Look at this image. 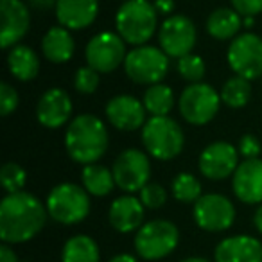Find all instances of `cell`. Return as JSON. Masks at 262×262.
Here are the masks:
<instances>
[{"label": "cell", "instance_id": "1", "mask_svg": "<svg viewBox=\"0 0 262 262\" xmlns=\"http://www.w3.org/2000/svg\"><path fill=\"white\" fill-rule=\"evenodd\" d=\"M47 207L29 192L8 194L0 203V239L6 244H22L41 232Z\"/></svg>", "mask_w": 262, "mask_h": 262}, {"label": "cell", "instance_id": "2", "mask_svg": "<svg viewBox=\"0 0 262 262\" xmlns=\"http://www.w3.org/2000/svg\"><path fill=\"white\" fill-rule=\"evenodd\" d=\"M65 147L74 162L95 164L108 149V131L99 117L84 113L70 122L65 133Z\"/></svg>", "mask_w": 262, "mask_h": 262}, {"label": "cell", "instance_id": "3", "mask_svg": "<svg viewBox=\"0 0 262 262\" xmlns=\"http://www.w3.org/2000/svg\"><path fill=\"white\" fill-rule=\"evenodd\" d=\"M158 11L149 0H126L115 16L117 34L126 43L142 47L157 31Z\"/></svg>", "mask_w": 262, "mask_h": 262}, {"label": "cell", "instance_id": "4", "mask_svg": "<svg viewBox=\"0 0 262 262\" xmlns=\"http://www.w3.org/2000/svg\"><path fill=\"white\" fill-rule=\"evenodd\" d=\"M146 151L157 160H172L183 151V129L171 117H151L142 127Z\"/></svg>", "mask_w": 262, "mask_h": 262}, {"label": "cell", "instance_id": "5", "mask_svg": "<svg viewBox=\"0 0 262 262\" xmlns=\"http://www.w3.org/2000/svg\"><path fill=\"white\" fill-rule=\"evenodd\" d=\"M180 243V232L167 219H153L137 230L135 250L144 260H160L171 255Z\"/></svg>", "mask_w": 262, "mask_h": 262}, {"label": "cell", "instance_id": "6", "mask_svg": "<svg viewBox=\"0 0 262 262\" xmlns=\"http://www.w3.org/2000/svg\"><path fill=\"white\" fill-rule=\"evenodd\" d=\"M47 212L61 225H77L90 214V196L74 183L56 185L47 196Z\"/></svg>", "mask_w": 262, "mask_h": 262}, {"label": "cell", "instance_id": "7", "mask_svg": "<svg viewBox=\"0 0 262 262\" xmlns=\"http://www.w3.org/2000/svg\"><path fill=\"white\" fill-rule=\"evenodd\" d=\"M124 70L131 81L139 84H158L169 70V56L151 45L135 47L124 59Z\"/></svg>", "mask_w": 262, "mask_h": 262}, {"label": "cell", "instance_id": "8", "mask_svg": "<svg viewBox=\"0 0 262 262\" xmlns=\"http://www.w3.org/2000/svg\"><path fill=\"white\" fill-rule=\"evenodd\" d=\"M221 95L205 83H192L180 95V113L189 124L203 126L219 112Z\"/></svg>", "mask_w": 262, "mask_h": 262}, {"label": "cell", "instance_id": "9", "mask_svg": "<svg viewBox=\"0 0 262 262\" xmlns=\"http://www.w3.org/2000/svg\"><path fill=\"white\" fill-rule=\"evenodd\" d=\"M228 65L237 76L248 81L262 76V40L253 33L233 38L228 47Z\"/></svg>", "mask_w": 262, "mask_h": 262}, {"label": "cell", "instance_id": "10", "mask_svg": "<svg viewBox=\"0 0 262 262\" xmlns=\"http://www.w3.org/2000/svg\"><path fill=\"white\" fill-rule=\"evenodd\" d=\"M113 178L124 192H140L149 183L151 164L146 153L139 149H126L113 162Z\"/></svg>", "mask_w": 262, "mask_h": 262}, {"label": "cell", "instance_id": "11", "mask_svg": "<svg viewBox=\"0 0 262 262\" xmlns=\"http://www.w3.org/2000/svg\"><path fill=\"white\" fill-rule=\"evenodd\" d=\"M126 41L115 33H99L88 41L84 58L99 74H110L126 59Z\"/></svg>", "mask_w": 262, "mask_h": 262}, {"label": "cell", "instance_id": "12", "mask_svg": "<svg viewBox=\"0 0 262 262\" xmlns=\"http://www.w3.org/2000/svg\"><path fill=\"white\" fill-rule=\"evenodd\" d=\"M194 221L205 232H225L235 221V207L223 194H203L194 203Z\"/></svg>", "mask_w": 262, "mask_h": 262}, {"label": "cell", "instance_id": "13", "mask_svg": "<svg viewBox=\"0 0 262 262\" xmlns=\"http://www.w3.org/2000/svg\"><path fill=\"white\" fill-rule=\"evenodd\" d=\"M158 40H160V49L169 58L180 59L190 54L196 45V27L187 16L172 15L162 24Z\"/></svg>", "mask_w": 262, "mask_h": 262}, {"label": "cell", "instance_id": "14", "mask_svg": "<svg viewBox=\"0 0 262 262\" xmlns=\"http://www.w3.org/2000/svg\"><path fill=\"white\" fill-rule=\"evenodd\" d=\"M200 171L208 180H225L230 174L233 176L239 167V151L228 142H214L203 149L200 155Z\"/></svg>", "mask_w": 262, "mask_h": 262}, {"label": "cell", "instance_id": "15", "mask_svg": "<svg viewBox=\"0 0 262 262\" xmlns=\"http://www.w3.org/2000/svg\"><path fill=\"white\" fill-rule=\"evenodd\" d=\"M0 16H2L0 45L4 49L15 47L29 31V9L22 0H0Z\"/></svg>", "mask_w": 262, "mask_h": 262}, {"label": "cell", "instance_id": "16", "mask_svg": "<svg viewBox=\"0 0 262 262\" xmlns=\"http://www.w3.org/2000/svg\"><path fill=\"white\" fill-rule=\"evenodd\" d=\"M146 106L133 95H117L106 104V117L120 131H135L142 127L146 120Z\"/></svg>", "mask_w": 262, "mask_h": 262}, {"label": "cell", "instance_id": "17", "mask_svg": "<svg viewBox=\"0 0 262 262\" xmlns=\"http://www.w3.org/2000/svg\"><path fill=\"white\" fill-rule=\"evenodd\" d=\"M233 194L248 205L262 203V160L246 158L233 172Z\"/></svg>", "mask_w": 262, "mask_h": 262}, {"label": "cell", "instance_id": "18", "mask_svg": "<svg viewBox=\"0 0 262 262\" xmlns=\"http://www.w3.org/2000/svg\"><path fill=\"white\" fill-rule=\"evenodd\" d=\"M70 115H72V101H70L69 94L61 88H51L38 101V122L49 129L65 126Z\"/></svg>", "mask_w": 262, "mask_h": 262}, {"label": "cell", "instance_id": "19", "mask_svg": "<svg viewBox=\"0 0 262 262\" xmlns=\"http://www.w3.org/2000/svg\"><path fill=\"white\" fill-rule=\"evenodd\" d=\"M214 262H262V243L251 235H232L214 250Z\"/></svg>", "mask_w": 262, "mask_h": 262}, {"label": "cell", "instance_id": "20", "mask_svg": "<svg viewBox=\"0 0 262 262\" xmlns=\"http://www.w3.org/2000/svg\"><path fill=\"white\" fill-rule=\"evenodd\" d=\"M144 205L140 198L135 196H120L110 205L108 219L112 228L120 233H129L140 230L144 225Z\"/></svg>", "mask_w": 262, "mask_h": 262}, {"label": "cell", "instance_id": "21", "mask_svg": "<svg viewBox=\"0 0 262 262\" xmlns=\"http://www.w3.org/2000/svg\"><path fill=\"white\" fill-rule=\"evenodd\" d=\"M99 13V0H58L56 16L61 27L79 31L88 27Z\"/></svg>", "mask_w": 262, "mask_h": 262}, {"label": "cell", "instance_id": "22", "mask_svg": "<svg viewBox=\"0 0 262 262\" xmlns=\"http://www.w3.org/2000/svg\"><path fill=\"white\" fill-rule=\"evenodd\" d=\"M74 38L67 27H51L41 40L43 56L52 63H67L74 54Z\"/></svg>", "mask_w": 262, "mask_h": 262}, {"label": "cell", "instance_id": "23", "mask_svg": "<svg viewBox=\"0 0 262 262\" xmlns=\"http://www.w3.org/2000/svg\"><path fill=\"white\" fill-rule=\"evenodd\" d=\"M9 72L20 81H31L40 72V59L27 45H15L8 54Z\"/></svg>", "mask_w": 262, "mask_h": 262}, {"label": "cell", "instance_id": "24", "mask_svg": "<svg viewBox=\"0 0 262 262\" xmlns=\"http://www.w3.org/2000/svg\"><path fill=\"white\" fill-rule=\"evenodd\" d=\"M243 18L235 9L219 8L210 13L207 20V31L215 40H230L239 33Z\"/></svg>", "mask_w": 262, "mask_h": 262}, {"label": "cell", "instance_id": "25", "mask_svg": "<svg viewBox=\"0 0 262 262\" xmlns=\"http://www.w3.org/2000/svg\"><path fill=\"white\" fill-rule=\"evenodd\" d=\"M81 182H83V187L88 194L97 198L108 196L113 190V187L117 185L115 178H113V171L97 164L84 165L83 172H81Z\"/></svg>", "mask_w": 262, "mask_h": 262}, {"label": "cell", "instance_id": "26", "mask_svg": "<svg viewBox=\"0 0 262 262\" xmlns=\"http://www.w3.org/2000/svg\"><path fill=\"white\" fill-rule=\"evenodd\" d=\"M99 246L90 235H74L65 243L61 251V262H99Z\"/></svg>", "mask_w": 262, "mask_h": 262}, {"label": "cell", "instance_id": "27", "mask_svg": "<svg viewBox=\"0 0 262 262\" xmlns=\"http://www.w3.org/2000/svg\"><path fill=\"white\" fill-rule=\"evenodd\" d=\"M144 106H146L147 113L151 117H167V113L174 106V94L172 88L167 84H151L146 92H144Z\"/></svg>", "mask_w": 262, "mask_h": 262}, {"label": "cell", "instance_id": "28", "mask_svg": "<svg viewBox=\"0 0 262 262\" xmlns=\"http://www.w3.org/2000/svg\"><path fill=\"white\" fill-rule=\"evenodd\" d=\"M251 97V84L241 76L230 77L221 90V101L230 108H243Z\"/></svg>", "mask_w": 262, "mask_h": 262}, {"label": "cell", "instance_id": "29", "mask_svg": "<svg viewBox=\"0 0 262 262\" xmlns=\"http://www.w3.org/2000/svg\"><path fill=\"white\" fill-rule=\"evenodd\" d=\"M172 196L182 203H196L201 198L200 180L189 172H180L172 180Z\"/></svg>", "mask_w": 262, "mask_h": 262}, {"label": "cell", "instance_id": "30", "mask_svg": "<svg viewBox=\"0 0 262 262\" xmlns=\"http://www.w3.org/2000/svg\"><path fill=\"white\" fill-rule=\"evenodd\" d=\"M27 174L18 164L15 162H8L4 167L0 169V183L8 190V194L22 192V189L26 187Z\"/></svg>", "mask_w": 262, "mask_h": 262}, {"label": "cell", "instance_id": "31", "mask_svg": "<svg viewBox=\"0 0 262 262\" xmlns=\"http://www.w3.org/2000/svg\"><path fill=\"white\" fill-rule=\"evenodd\" d=\"M178 72L185 81L200 83L205 76V61L196 54H187L178 59Z\"/></svg>", "mask_w": 262, "mask_h": 262}, {"label": "cell", "instance_id": "32", "mask_svg": "<svg viewBox=\"0 0 262 262\" xmlns=\"http://www.w3.org/2000/svg\"><path fill=\"white\" fill-rule=\"evenodd\" d=\"M74 86L79 94H94L99 86V72L94 70L92 67H81L77 69L76 76H74Z\"/></svg>", "mask_w": 262, "mask_h": 262}, {"label": "cell", "instance_id": "33", "mask_svg": "<svg viewBox=\"0 0 262 262\" xmlns=\"http://www.w3.org/2000/svg\"><path fill=\"white\" fill-rule=\"evenodd\" d=\"M140 201L146 208L157 210V208L164 207L167 201V192L160 183H147L142 190H140Z\"/></svg>", "mask_w": 262, "mask_h": 262}, {"label": "cell", "instance_id": "34", "mask_svg": "<svg viewBox=\"0 0 262 262\" xmlns=\"http://www.w3.org/2000/svg\"><path fill=\"white\" fill-rule=\"evenodd\" d=\"M16 106H18V92L9 83H0V115H11Z\"/></svg>", "mask_w": 262, "mask_h": 262}, {"label": "cell", "instance_id": "35", "mask_svg": "<svg viewBox=\"0 0 262 262\" xmlns=\"http://www.w3.org/2000/svg\"><path fill=\"white\" fill-rule=\"evenodd\" d=\"M239 153L246 158H257L260 155V142L257 137L253 135H244L239 140Z\"/></svg>", "mask_w": 262, "mask_h": 262}, {"label": "cell", "instance_id": "36", "mask_svg": "<svg viewBox=\"0 0 262 262\" xmlns=\"http://www.w3.org/2000/svg\"><path fill=\"white\" fill-rule=\"evenodd\" d=\"M232 6L244 18L262 13V0H232Z\"/></svg>", "mask_w": 262, "mask_h": 262}, {"label": "cell", "instance_id": "37", "mask_svg": "<svg viewBox=\"0 0 262 262\" xmlns=\"http://www.w3.org/2000/svg\"><path fill=\"white\" fill-rule=\"evenodd\" d=\"M0 262H20L15 253V250L6 243L0 246Z\"/></svg>", "mask_w": 262, "mask_h": 262}, {"label": "cell", "instance_id": "38", "mask_svg": "<svg viewBox=\"0 0 262 262\" xmlns=\"http://www.w3.org/2000/svg\"><path fill=\"white\" fill-rule=\"evenodd\" d=\"M155 8H157L158 15H171L174 11V2L172 0H157Z\"/></svg>", "mask_w": 262, "mask_h": 262}, {"label": "cell", "instance_id": "39", "mask_svg": "<svg viewBox=\"0 0 262 262\" xmlns=\"http://www.w3.org/2000/svg\"><path fill=\"white\" fill-rule=\"evenodd\" d=\"M29 2L38 9H49V8H52V6L58 4V0H29Z\"/></svg>", "mask_w": 262, "mask_h": 262}, {"label": "cell", "instance_id": "40", "mask_svg": "<svg viewBox=\"0 0 262 262\" xmlns=\"http://www.w3.org/2000/svg\"><path fill=\"white\" fill-rule=\"evenodd\" d=\"M108 262H137V258L129 253H119V255H115V257L110 258Z\"/></svg>", "mask_w": 262, "mask_h": 262}, {"label": "cell", "instance_id": "41", "mask_svg": "<svg viewBox=\"0 0 262 262\" xmlns=\"http://www.w3.org/2000/svg\"><path fill=\"white\" fill-rule=\"evenodd\" d=\"M253 225L255 228L258 230V232L262 233V203L258 205V208L255 210V215H253Z\"/></svg>", "mask_w": 262, "mask_h": 262}, {"label": "cell", "instance_id": "42", "mask_svg": "<svg viewBox=\"0 0 262 262\" xmlns=\"http://www.w3.org/2000/svg\"><path fill=\"white\" fill-rule=\"evenodd\" d=\"M182 262H210V260L203 257H189V258H183Z\"/></svg>", "mask_w": 262, "mask_h": 262}, {"label": "cell", "instance_id": "43", "mask_svg": "<svg viewBox=\"0 0 262 262\" xmlns=\"http://www.w3.org/2000/svg\"><path fill=\"white\" fill-rule=\"evenodd\" d=\"M244 26H246V27L253 26V16H246V18H244Z\"/></svg>", "mask_w": 262, "mask_h": 262}]
</instances>
